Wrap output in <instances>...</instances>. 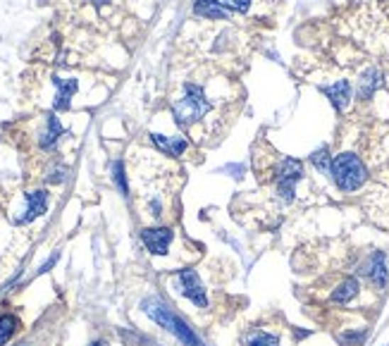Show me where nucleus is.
Returning <instances> with one entry per match:
<instances>
[{"instance_id": "1", "label": "nucleus", "mask_w": 389, "mask_h": 346, "mask_svg": "<svg viewBox=\"0 0 389 346\" xmlns=\"http://www.w3.org/2000/svg\"><path fill=\"white\" fill-rule=\"evenodd\" d=\"M256 172H258V179L263 184H273L275 194L280 196L285 203H292L294 201V191L299 179L303 177V165L294 158H275L265 162L263 155H256Z\"/></svg>"}, {"instance_id": "2", "label": "nucleus", "mask_w": 389, "mask_h": 346, "mask_svg": "<svg viewBox=\"0 0 389 346\" xmlns=\"http://www.w3.org/2000/svg\"><path fill=\"white\" fill-rule=\"evenodd\" d=\"M210 110H213V101L208 98L206 89L199 86V84H191V82L184 84L182 98H177L172 103V115H175L177 125L182 129H187V132L191 127L201 125V122L210 115Z\"/></svg>"}, {"instance_id": "3", "label": "nucleus", "mask_w": 389, "mask_h": 346, "mask_svg": "<svg viewBox=\"0 0 389 346\" xmlns=\"http://www.w3.org/2000/svg\"><path fill=\"white\" fill-rule=\"evenodd\" d=\"M332 179L339 191H358L368 179V169L356 153H339L332 158Z\"/></svg>"}, {"instance_id": "4", "label": "nucleus", "mask_w": 389, "mask_h": 346, "mask_svg": "<svg viewBox=\"0 0 389 346\" xmlns=\"http://www.w3.org/2000/svg\"><path fill=\"white\" fill-rule=\"evenodd\" d=\"M143 311H146L158 325H163L165 330L172 332V335L180 339L184 346H201V342L196 339L194 332L187 328V323L177 318L163 301H158V298H148V301H143Z\"/></svg>"}, {"instance_id": "5", "label": "nucleus", "mask_w": 389, "mask_h": 346, "mask_svg": "<svg viewBox=\"0 0 389 346\" xmlns=\"http://www.w3.org/2000/svg\"><path fill=\"white\" fill-rule=\"evenodd\" d=\"M358 275L371 279V284L375 289H385L387 286V279H389V272H387V260H385V253L382 251H375L371 253L363 263L358 267Z\"/></svg>"}, {"instance_id": "6", "label": "nucleus", "mask_w": 389, "mask_h": 346, "mask_svg": "<svg viewBox=\"0 0 389 346\" xmlns=\"http://www.w3.org/2000/svg\"><path fill=\"white\" fill-rule=\"evenodd\" d=\"M177 284H180V291L187 298H191L199 308H206V294H203V284L199 275L194 270H180L177 272Z\"/></svg>"}, {"instance_id": "7", "label": "nucleus", "mask_w": 389, "mask_h": 346, "mask_svg": "<svg viewBox=\"0 0 389 346\" xmlns=\"http://www.w3.org/2000/svg\"><path fill=\"white\" fill-rule=\"evenodd\" d=\"M141 239L153 256H163V253H168V246L172 241V230L170 227H146V230H141Z\"/></svg>"}, {"instance_id": "8", "label": "nucleus", "mask_w": 389, "mask_h": 346, "mask_svg": "<svg viewBox=\"0 0 389 346\" xmlns=\"http://www.w3.org/2000/svg\"><path fill=\"white\" fill-rule=\"evenodd\" d=\"M194 15L210 19V22H229L232 10L220 0H194Z\"/></svg>"}, {"instance_id": "9", "label": "nucleus", "mask_w": 389, "mask_h": 346, "mask_svg": "<svg viewBox=\"0 0 389 346\" xmlns=\"http://www.w3.org/2000/svg\"><path fill=\"white\" fill-rule=\"evenodd\" d=\"M45 208H48V194H45L43 189L26 194V211H24V215L17 218V225H29V222H34L36 218H41L45 213Z\"/></svg>"}, {"instance_id": "10", "label": "nucleus", "mask_w": 389, "mask_h": 346, "mask_svg": "<svg viewBox=\"0 0 389 346\" xmlns=\"http://www.w3.org/2000/svg\"><path fill=\"white\" fill-rule=\"evenodd\" d=\"M62 134H65V129L60 125V120H57L53 113L45 115V127L41 129V134H38V146H41V151H53Z\"/></svg>"}, {"instance_id": "11", "label": "nucleus", "mask_w": 389, "mask_h": 346, "mask_svg": "<svg viewBox=\"0 0 389 346\" xmlns=\"http://www.w3.org/2000/svg\"><path fill=\"white\" fill-rule=\"evenodd\" d=\"M322 94H325L329 101H332V106L341 113V110L351 103V84L346 79H339L337 84H332V86H322Z\"/></svg>"}, {"instance_id": "12", "label": "nucleus", "mask_w": 389, "mask_h": 346, "mask_svg": "<svg viewBox=\"0 0 389 346\" xmlns=\"http://www.w3.org/2000/svg\"><path fill=\"white\" fill-rule=\"evenodd\" d=\"M382 86V72L378 67H368L363 74H361L358 82V98L361 101H368V98L375 96V91Z\"/></svg>"}, {"instance_id": "13", "label": "nucleus", "mask_w": 389, "mask_h": 346, "mask_svg": "<svg viewBox=\"0 0 389 346\" xmlns=\"http://www.w3.org/2000/svg\"><path fill=\"white\" fill-rule=\"evenodd\" d=\"M53 84H55V89H57L53 108H55V110H67L72 96H75V91H77V79H60V77H53Z\"/></svg>"}, {"instance_id": "14", "label": "nucleus", "mask_w": 389, "mask_h": 346, "mask_svg": "<svg viewBox=\"0 0 389 346\" xmlns=\"http://www.w3.org/2000/svg\"><path fill=\"white\" fill-rule=\"evenodd\" d=\"M150 139H153V143L165 155H172V158H177V155H182L184 151H187V139L184 136H177V139H168V136H160V134H150Z\"/></svg>"}, {"instance_id": "15", "label": "nucleus", "mask_w": 389, "mask_h": 346, "mask_svg": "<svg viewBox=\"0 0 389 346\" xmlns=\"http://www.w3.org/2000/svg\"><path fill=\"white\" fill-rule=\"evenodd\" d=\"M358 291H361V284H358V279L356 277H346L344 282H341L337 289L332 291V303H349L354 296H358Z\"/></svg>"}, {"instance_id": "16", "label": "nucleus", "mask_w": 389, "mask_h": 346, "mask_svg": "<svg viewBox=\"0 0 389 346\" xmlns=\"http://www.w3.org/2000/svg\"><path fill=\"white\" fill-rule=\"evenodd\" d=\"M17 328H19V320L15 316H0V346L8 342V339H12Z\"/></svg>"}, {"instance_id": "17", "label": "nucleus", "mask_w": 389, "mask_h": 346, "mask_svg": "<svg viewBox=\"0 0 389 346\" xmlns=\"http://www.w3.org/2000/svg\"><path fill=\"white\" fill-rule=\"evenodd\" d=\"M311 162L320 169V172H332V160H329V151H327V148H320V151H315L311 155Z\"/></svg>"}, {"instance_id": "18", "label": "nucleus", "mask_w": 389, "mask_h": 346, "mask_svg": "<svg viewBox=\"0 0 389 346\" xmlns=\"http://www.w3.org/2000/svg\"><path fill=\"white\" fill-rule=\"evenodd\" d=\"M248 346H280V339L275 335H268V332H253L248 337Z\"/></svg>"}, {"instance_id": "19", "label": "nucleus", "mask_w": 389, "mask_h": 346, "mask_svg": "<svg viewBox=\"0 0 389 346\" xmlns=\"http://www.w3.org/2000/svg\"><path fill=\"white\" fill-rule=\"evenodd\" d=\"M65 177H67V167L62 165V162H55L48 174H45V182H50V184H60V182H65Z\"/></svg>"}, {"instance_id": "20", "label": "nucleus", "mask_w": 389, "mask_h": 346, "mask_svg": "<svg viewBox=\"0 0 389 346\" xmlns=\"http://www.w3.org/2000/svg\"><path fill=\"white\" fill-rule=\"evenodd\" d=\"M366 339V332H349V335H341L339 342L344 346H354V344H361Z\"/></svg>"}, {"instance_id": "21", "label": "nucleus", "mask_w": 389, "mask_h": 346, "mask_svg": "<svg viewBox=\"0 0 389 346\" xmlns=\"http://www.w3.org/2000/svg\"><path fill=\"white\" fill-rule=\"evenodd\" d=\"M113 169H115V182H117V186H120V189H122V194L127 196V194H129V189H127V182H124V169H122V162H115Z\"/></svg>"}, {"instance_id": "22", "label": "nucleus", "mask_w": 389, "mask_h": 346, "mask_svg": "<svg viewBox=\"0 0 389 346\" xmlns=\"http://www.w3.org/2000/svg\"><path fill=\"white\" fill-rule=\"evenodd\" d=\"M222 3H225L232 12H248V5H251V0H222Z\"/></svg>"}, {"instance_id": "23", "label": "nucleus", "mask_w": 389, "mask_h": 346, "mask_svg": "<svg viewBox=\"0 0 389 346\" xmlns=\"http://www.w3.org/2000/svg\"><path fill=\"white\" fill-rule=\"evenodd\" d=\"M91 346H103L101 342H94V344H91Z\"/></svg>"}]
</instances>
